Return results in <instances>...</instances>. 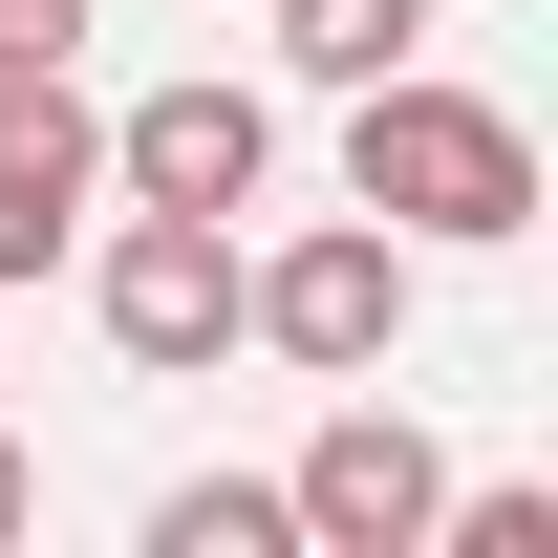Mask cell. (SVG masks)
Here are the masks:
<instances>
[{"mask_svg":"<svg viewBox=\"0 0 558 558\" xmlns=\"http://www.w3.org/2000/svg\"><path fill=\"white\" fill-rule=\"evenodd\" d=\"M344 215L494 258V236H537V130L473 108V86H429V65H387V86H344Z\"/></svg>","mask_w":558,"mask_h":558,"instance_id":"6da1fadb","label":"cell"},{"mask_svg":"<svg viewBox=\"0 0 558 558\" xmlns=\"http://www.w3.org/2000/svg\"><path fill=\"white\" fill-rule=\"evenodd\" d=\"M236 344H279V365H323V387H365V365L409 344V236H387V215H323V236L236 258Z\"/></svg>","mask_w":558,"mask_h":558,"instance_id":"7a4b0ae2","label":"cell"},{"mask_svg":"<svg viewBox=\"0 0 558 558\" xmlns=\"http://www.w3.org/2000/svg\"><path fill=\"white\" fill-rule=\"evenodd\" d=\"M279 515H301V558H429V515H451V451L387 409V365L323 409V451L279 473Z\"/></svg>","mask_w":558,"mask_h":558,"instance_id":"3957f363","label":"cell"},{"mask_svg":"<svg viewBox=\"0 0 558 558\" xmlns=\"http://www.w3.org/2000/svg\"><path fill=\"white\" fill-rule=\"evenodd\" d=\"M86 301H108V344L150 365V387H194L215 344H236V215H108V258H86Z\"/></svg>","mask_w":558,"mask_h":558,"instance_id":"277c9868","label":"cell"},{"mask_svg":"<svg viewBox=\"0 0 558 558\" xmlns=\"http://www.w3.org/2000/svg\"><path fill=\"white\" fill-rule=\"evenodd\" d=\"M86 194H108V108H86L65 65H0V279H44V258H65Z\"/></svg>","mask_w":558,"mask_h":558,"instance_id":"5b68a950","label":"cell"},{"mask_svg":"<svg viewBox=\"0 0 558 558\" xmlns=\"http://www.w3.org/2000/svg\"><path fill=\"white\" fill-rule=\"evenodd\" d=\"M108 172H130L150 215H258V172H279V108H258V86H150L130 130H108Z\"/></svg>","mask_w":558,"mask_h":558,"instance_id":"8992f818","label":"cell"},{"mask_svg":"<svg viewBox=\"0 0 558 558\" xmlns=\"http://www.w3.org/2000/svg\"><path fill=\"white\" fill-rule=\"evenodd\" d=\"M409 44H429V0H279V65L301 86H387Z\"/></svg>","mask_w":558,"mask_h":558,"instance_id":"52a82bcc","label":"cell"},{"mask_svg":"<svg viewBox=\"0 0 558 558\" xmlns=\"http://www.w3.org/2000/svg\"><path fill=\"white\" fill-rule=\"evenodd\" d=\"M150 558H301V515L258 473H194V494H150Z\"/></svg>","mask_w":558,"mask_h":558,"instance_id":"ba28073f","label":"cell"},{"mask_svg":"<svg viewBox=\"0 0 558 558\" xmlns=\"http://www.w3.org/2000/svg\"><path fill=\"white\" fill-rule=\"evenodd\" d=\"M429 537H451V558H558V494H451Z\"/></svg>","mask_w":558,"mask_h":558,"instance_id":"9c48e42d","label":"cell"},{"mask_svg":"<svg viewBox=\"0 0 558 558\" xmlns=\"http://www.w3.org/2000/svg\"><path fill=\"white\" fill-rule=\"evenodd\" d=\"M86 44V0H0V65H65Z\"/></svg>","mask_w":558,"mask_h":558,"instance_id":"30bf717a","label":"cell"},{"mask_svg":"<svg viewBox=\"0 0 558 558\" xmlns=\"http://www.w3.org/2000/svg\"><path fill=\"white\" fill-rule=\"evenodd\" d=\"M22 515H44V473H22V429H0V537H22Z\"/></svg>","mask_w":558,"mask_h":558,"instance_id":"8fae6325","label":"cell"}]
</instances>
